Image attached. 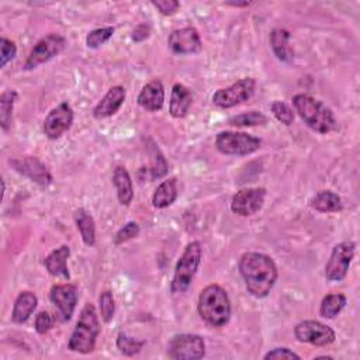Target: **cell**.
<instances>
[{"instance_id":"obj_25","label":"cell","mask_w":360,"mask_h":360,"mask_svg":"<svg viewBox=\"0 0 360 360\" xmlns=\"http://www.w3.org/2000/svg\"><path fill=\"white\" fill-rule=\"evenodd\" d=\"M311 207L319 212H338L342 211L343 204L336 193L330 190H322L312 197Z\"/></svg>"},{"instance_id":"obj_36","label":"cell","mask_w":360,"mask_h":360,"mask_svg":"<svg viewBox=\"0 0 360 360\" xmlns=\"http://www.w3.org/2000/svg\"><path fill=\"white\" fill-rule=\"evenodd\" d=\"M0 68H4L8 62H11L17 53V46L11 39L1 37L0 39Z\"/></svg>"},{"instance_id":"obj_6","label":"cell","mask_w":360,"mask_h":360,"mask_svg":"<svg viewBox=\"0 0 360 360\" xmlns=\"http://www.w3.org/2000/svg\"><path fill=\"white\" fill-rule=\"evenodd\" d=\"M262 146V141L246 132L236 131H221L215 136V148L222 155L229 156H246Z\"/></svg>"},{"instance_id":"obj_28","label":"cell","mask_w":360,"mask_h":360,"mask_svg":"<svg viewBox=\"0 0 360 360\" xmlns=\"http://www.w3.org/2000/svg\"><path fill=\"white\" fill-rule=\"evenodd\" d=\"M18 98V93L15 90H6L0 97V124L3 131H8L11 127L13 108Z\"/></svg>"},{"instance_id":"obj_2","label":"cell","mask_w":360,"mask_h":360,"mask_svg":"<svg viewBox=\"0 0 360 360\" xmlns=\"http://www.w3.org/2000/svg\"><path fill=\"white\" fill-rule=\"evenodd\" d=\"M197 311L208 326L221 328L228 323L231 318V300L219 284H208L198 295Z\"/></svg>"},{"instance_id":"obj_12","label":"cell","mask_w":360,"mask_h":360,"mask_svg":"<svg viewBox=\"0 0 360 360\" xmlns=\"http://www.w3.org/2000/svg\"><path fill=\"white\" fill-rule=\"evenodd\" d=\"M266 198V188L248 187L236 191L231 200V210L240 217H250L260 211Z\"/></svg>"},{"instance_id":"obj_5","label":"cell","mask_w":360,"mask_h":360,"mask_svg":"<svg viewBox=\"0 0 360 360\" xmlns=\"http://www.w3.org/2000/svg\"><path fill=\"white\" fill-rule=\"evenodd\" d=\"M201 257H202L201 243L198 240H193L187 243L174 267V274L170 283V291L173 294H183L188 290L200 267Z\"/></svg>"},{"instance_id":"obj_27","label":"cell","mask_w":360,"mask_h":360,"mask_svg":"<svg viewBox=\"0 0 360 360\" xmlns=\"http://www.w3.org/2000/svg\"><path fill=\"white\" fill-rule=\"evenodd\" d=\"M347 302V298L345 294L340 292H332V294H326L322 301H321V307H319V312L323 318L332 319L335 318L338 314H340V311L345 308Z\"/></svg>"},{"instance_id":"obj_20","label":"cell","mask_w":360,"mask_h":360,"mask_svg":"<svg viewBox=\"0 0 360 360\" xmlns=\"http://www.w3.org/2000/svg\"><path fill=\"white\" fill-rule=\"evenodd\" d=\"M193 103V94L188 87L181 83H176L172 87L170 101H169V112L173 118H183Z\"/></svg>"},{"instance_id":"obj_10","label":"cell","mask_w":360,"mask_h":360,"mask_svg":"<svg viewBox=\"0 0 360 360\" xmlns=\"http://www.w3.org/2000/svg\"><path fill=\"white\" fill-rule=\"evenodd\" d=\"M66 45L65 37L59 34H48L42 37L31 49L25 63L24 69L25 70H32L38 68L39 65L51 60L56 55H59Z\"/></svg>"},{"instance_id":"obj_39","label":"cell","mask_w":360,"mask_h":360,"mask_svg":"<svg viewBox=\"0 0 360 360\" xmlns=\"http://www.w3.org/2000/svg\"><path fill=\"white\" fill-rule=\"evenodd\" d=\"M263 359L264 360H270V359H277V360L278 359H297V360H300L301 357H300V354L290 350L288 347H276V349L267 352Z\"/></svg>"},{"instance_id":"obj_23","label":"cell","mask_w":360,"mask_h":360,"mask_svg":"<svg viewBox=\"0 0 360 360\" xmlns=\"http://www.w3.org/2000/svg\"><path fill=\"white\" fill-rule=\"evenodd\" d=\"M112 184L117 191L120 204L129 205L134 198V186L128 170L124 166H117L112 172Z\"/></svg>"},{"instance_id":"obj_3","label":"cell","mask_w":360,"mask_h":360,"mask_svg":"<svg viewBox=\"0 0 360 360\" xmlns=\"http://www.w3.org/2000/svg\"><path fill=\"white\" fill-rule=\"evenodd\" d=\"M292 105L301 120L315 132L329 134L336 128V120L332 110L322 101L300 93L292 97Z\"/></svg>"},{"instance_id":"obj_13","label":"cell","mask_w":360,"mask_h":360,"mask_svg":"<svg viewBox=\"0 0 360 360\" xmlns=\"http://www.w3.org/2000/svg\"><path fill=\"white\" fill-rule=\"evenodd\" d=\"M167 45L176 55H193L202 49L200 34L194 27H184L172 31L167 38Z\"/></svg>"},{"instance_id":"obj_35","label":"cell","mask_w":360,"mask_h":360,"mask_svg":"<svg viewBox=\"0 0 360 360\" xmlns=\"http://www.w3.org/2000/svg\"><path fill=\"white\" fill-rule=\"evenodd\" d=\"M138 235H139V225L135 221H129L115 232L114 245H121L124 242H128L129 239H134Z\"/></svg>"},{"instance_id":"obj_15","label":"cell","mask_w":360,"mask_h":360,"mask_svg":"<svg viewBox=\"0 0 360 360\" xmlns=\"http://www.w3.org/2000/svg\"><path fill=\"white\" fill-rule=\"evenodd\" d=\"M49 300L58 308L62 319L69 321L77 304V288L70 283L55 284L49 291Z\"/></svg>"},{"instance_id":"obj_11","label":"cell","mask_w":360,"mask_h":360,"mask_svg":"<svg viewBox=\"0 0 360 360\" xmlns=\"http://www.w3.org/2000/svg\"><path fill=\"white\" fill-rule=\"evenodd\" d=\"M294 335L298 342L314 346H328L335 342V330L319 321H301L294 328Z\"/></svg>"},{"instance_id":"obj_41","label":"cell","mask_w":360,"mask_h":360,"mask_svg":"<svg viewBox=\"0 0 360 360\" xmlns=\"http://www.w3.org/2000/svg\"><path fill=\"white\" fill-rule=\"evenodd\" d=\"M226 6H232V7H248L250 4V1H229L225 3Z\"/></svg>"},{"instance_id":"obj_8","label":"cell","mask_w":360,"mask_h":360,"mask_svg":"<svg viewBox=\"0 0 360 360\" xmlns=\"http://www.w3.org/2000/svg\"><path fill=\"white\" fill-rule=\"evenodd\" d=\"M205 354V342L195 333H180L170 339L167 356L173 360H198Z\"/></svg>"},{"instance_id":"obj_32","label":"cell","mask_w":360,"mask_h":360,"mask_svg":"<svg viewBox=\"0 0 360 360\" xmlns=\"http://www.w3.org/2000/svg\"><path fill=\"white\" fill-rule=\"evenodd\" d=\"M114 34V27H101L90 31L86 37V45L91 49L98 48L100 45L105 44Z\"/></svg>"},{"instance_id":"obj_9","label":"cell","mask_w":360,"mask_h":360,"mask_svg":"<svg viewBox=\"0 0 360 360\" xmlns=\"http://www.w3.org/2000/svg\"><path fill=\"white\" fill-rule=\"evenodd\" d=\"M356 243L345 240L333 246L330 256L325 264V278L328 281H342L354 257Z\"/></svg>"},{"instance_id":"obj_40","label":"cell","mask_w":360,"mask_h":360,"mask_svg":"<svg viewBox=\"0 0 360 360\" xmlns=\"http://www.w3.org/2000/svg\"><path fill=\"white\" fill-rule=\"evenodd\" d=\"M150 34V27L146 24V22H142V24H138L132 32V39L135 42H142L145 41Z\"/></svg>"},{"instance_id":"obj_31","label":"cell","mask_w":360,"mask_h":360,"mask_svg":"<svg viewBox=\"0 0 360 360\" xmlns=\"http://www.w3.org/2000/svg\"><path fill=\"white\" fill-rule=\"evenodd\" d=\"M149 155H150V174L152 179H162L167 173V162L158 146L150 145L149 146Z\"/></svg>"},{"instance_id":"obj_24","label":"cell","mask_w":360,"mask_h":360,"mask_svg":"<svg viewBox=\"0 0 360 360\" xmlns=\"http://www.w3.org/2000/svg\"><path fill=\"white\" fill-rule=\"evenodd\" d=\"M177 180L176 177H169L163 180L155 190L152 195V204L155 208H166L172 205L177 198Z\"/></svg>"},{"instance_id":"obj_14","label":"cell","mask_w":360,"mask_h":360,"mask_svg":"<svg viewBox=\"0 0 360 360\" xmlns=\"http://www.w3.org/2000/svg\"><path fill=\"white\" fill-rule=\"evenodd\" d=\"M73 122V110L69 103L63 101L52 108L44 121V134L49 139H58L63 135Z\"/></svg>"},{"instance_id":"obj_22","label":"cell","mask_w":360,"mask_h":360,"mask_svg":"<svg viewBox=\"0 0 360 360\" xmlns=\"http://www.w3.org/2000/svg\"><path fill=\"white\" fill-rule=\"evenodd\" d=\"M38 298L31 291H21L13 305L11 311V321L14 323H24L32 315L34 309L37 308Z\"/></svg>"},{"instance_id":"obj_33","label":"cell","mask_w":360,"mask_h":360,"mask_svg":"<svg viewBox=\"0 0 360 360\" xmlns=\"http://www.w3.org/2000/svg\"><path fill=\"white\" fill-rule=\"evenodd\" d=\"M98 308H100V315L101 319L108 323L111 322L114 312H115V301L112 297V292L110 290H105L100 294L98 297Z\"/></svg>"},{"instance_id":"obj_4","label":"cell","mask_w":360,"mask_h":360,"mask_svg":"<svg viewBox=\"0 0 360 360\" xmlns=\"http://www.w3.org/2000/svg\"><path fill=\"white\" fill-rule=\"evenodd\" d=\"M100 333L98 315L93 304L87 302L80 311L76 326L69 338L68 349L82 354H87L94 350L96 340Z\"/></svg>"},{"instance_id":"obj_21","label":"cell","mask_w":360,"mask_h":360,"mask_svg":"<svg viewBox=\"0 0 360 360\" xmlns=\"http://www.w3.org/2000/svg\"><path fill=\"white\" fill-rule=\"evenodd\" d=\"M270 46L276 58L284 63H290L294 59V49L290 44V32L285 28H274L270 32Z\"/></svg>"},{"instance_id":"obj_1","label":"cell","mask_w":360,"mask_h":360,"mask_svg":"<svg viewBox=\"0 0 360 360\" xmlns=\"http://www.w3.org/2000/svg\"><path fill=\"white\" fill-rule=\"evenodd\" d=\"M239 273L245 281V287L255 298H264L274 287L278 270L274 260L259 252H246L238 263Z\"/></svg>"},{"instance_id":"obj_29","label":"cell","mask_w":360,"mask_h":360,"mask_svg":"<svg viewBox=\"0 0 360 360\" xmlns=\"http://www.w3.org/2000/svg\"><path fill=\"white\" fill-rule=\"evenodd\" d=\"M269 121V118L260 112V111H248L242 112L239 115H233L228 120L229 125L233 127H257V125H264Z\"/></svg>"},{"instance_id":"obj_17","label":"cell","mask_w":360,"mask_h":360,"mask_svg":"<svg viewBox=\"0 0 360 360\" xmlns=\"http://www.w3.org/2000/svg\"><path fill=\"white\" fill-rule=\"evenodd\" d=\"M125 100V89L122 86H112L104 94V97L93 108V115L97 120L114 115Z\"/></svg>"},{"instance_id":"obj_16","label":"cell","mask_w":360,"mask_h":360,"mask_svg":"<svg viewBox=\"0 0 360 360\" xmlns=\"http://www.w3.org/2000/svg\"><path fill=\"white\" fill-rule=\"evenodd\" d=\"M10 163L15 172L28 177L30 180L35 181L37 184H39L42 187H46L52 183V174L49 173L46 166L35 156L13 159V160H10Z\"/></svg>"},{"instance_id":"obj_19","label":"cell","mask_w":360,"mask_h":360,"mask_svg":"<svg viewBox=\"0 0 360 360\" xmlns=\"http://www.w3.org/2000/svg\"><path fill=\"white\" fill-rule=\"evenodd\" d=\"M70 256V249L68 245H62L53 249L44 260V266L46 271L58 278L69 280L70 274L68 270V259Z\"/></svg>"},{"instance_id":"obj_18","label":"cell","mask_w":360,"mask_h":360,"mask_svg":"<svg viewBox=\"0 0 360 360\" xmlns=\"http://www.w3.org/2000/svg\"><path fill=\"white\" fill-rule=\"evenodd\" d=\"M138 104L150 112L159 111L165 103V89L160 80L155 79L146 83L138 94Z\"/></svg>"},{"instance_id":"obj_26","label":"cell","mask_w":360,"mask_h":360,"mask_svg":"<svg viewBox=\"0 0 360 360\" xmlns=\"http://www.w3.org/2000/svg\"><path fill=\"white\" fill-rule=\"evenodd\" d=\"M75 222L79 229V233L82 236V240L87 246H94L96 243V225L93 217L84 210L79 208L75 212Z\"/></svg>"},{"instance_id":"obj_34","label":"cell","mask_w":360,"mask_h":360,"mask_svg":"<svg viewBox=\"0 0 360 360\" xmlns=\"http://www.w3.org/2000/svg\"><path fill=\"white\" fill-rule=\"evenodd\" d=\"M270 108H271V112H273V115L276 117L277 121H280L284 125H291L292 124L294 112H292V110L290 108V105L287 103L280 101V100H274L271 103Z\"/></svg>"},{"instance_id":"obj_38","label":"cell","mask_w":360,"mask_h":360,"mask_svg":"<svg viewBox=\"0 0 360 360\" xmlns=\"http://www.w3.org/2000/svg\"><path fill=\"white\" fill-rule=\"evenodd\" d=\"M34 325H35V330L39 335H44V333H46L52 328V318H51V315L48 312L41 311V312L37 314Z\"/></svg>"},{"instance_id":"obj_30","label":"cell","mask_w":360,"mask_h":360,"mask_svg":"<svg viewBox=\"0 0 360 360\" xmlns=\"http://www.w3.org/2000/svg\"><path fill=\"white\" fill-rule=\"evenodd\" d=\"M115 345H117L118 350L122 354H125V356H135V354H138L142 350V347L145 345V340H138L135 338L128 336L124 332H120L118 336H117Z\"/></svg>"},{"instance_id":"obj_7","label":"cell","mask_w":360,"mask_h":360,"mask_svg":"<svg viewBox=\"0 0 360 360\" xmlns=\"http://www.w3.org/2000/svg\"><path fill=\"white\" fill-rule=\"evenodd\" d=\"M256 89V80L253 77H243L232 83L228 87L218 89L211 100L219 108H232L248 101Z\"/></svg>"},{"instance_id":"obj_37","label":"cell","mask_w":360,"mask_h":360,"mask_svg":"<svg viewBox=\"0 0 360 360\" xmlns=\"http://www.w3.org/2000/svg\"><path fill=\"white\" fill-rule=\"evenodd\" d=\"M152 6H153L155 8H158V10L160 11V14H163V15H172V14H174V13L179 10L180 3L176 1V0H159V1L153 0V1H152Z\"/></svg>"}]
</instances>
